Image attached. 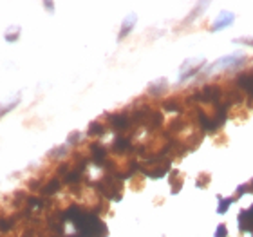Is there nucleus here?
Masks as SVG:
<instances>
[{
  "label": "nucleus",
  "mask_w": 253,
  "mask_h": 237,
  "mask_svg": "<svg viewBox=\"0 0 253 237\" xmlns=\"http://www.w3.org/2000/svg\"><path fill=\"white\" fill-rule=\"evenodd\" d=\"M96 190L100 192L105 199H111V201H118L122 199L123 195V179L116 174H111V172H107L103 178L96 183Z\"/></svg>",
  "instance_id": "1"
},
{
  "label": "nucleus",
  "mask_w": 253,
  "mask_h": 237,
  "mask_svg": "<svg viewBox=\"0 0 253 237\" xmlns=\"http://www.w3.org/2000/svg\"><path fill=\"white\" fill-rule=\"evenodd\" d=\"M246 54L244 53H232L226 54V56H221L219 60H215L213 63H210L208 67L205 69V74H213L217 71H226V69H235L239 65H243L246 62Z\"/></svg>",
  "instance_id": "2"
},
{
  "label": "nucleus",
  "mask_w": 253,
  "mask_h": 237,
  "mask_svg": "<svg viewBox=\"0 0 253 237\" xmlns=\"http://www.w3.org/2000/svg\"><path fill=\"white\" fill-rule=\"evenodd\" d=\"M206 63L205 58H190L186 60L183 65H181V74H179V82H185V80H190L192 76H195V74L199 73L201 69H203V65Z\"/></svg>",
  "instance_id": "3"
},
{
  "label": "nucleus",
  "mask_w": 253,
  "mask_h": 237,
  "mask_svg": "<svg viewBox=\"0 0 253 237\" xmlns=\"http://www.w3.org/2000/svg\"><path fill=\"white\" fill-rule=\"evenodd\" d=\"M233 20H235V15H233L232 11H221L219 16L213 20V24H211L210 29L211 31H221V29H224V27L232 26Z\"/></svg>",
  "instance_id": "4"
},
{
  "label": "nucleus",
  "mask_w": 253,
  "mask_h": 237,
  "mask_svg": "<svg viewBox=\"0 0 253 237\" xmlns=\"http://www.w3.org/2000/svg\"><path fill=\"white\" fill-rule=\"evenodd\" d=\"M169 91V80L167 78H159V80H156V82H152V84L148 85V95L150 96H163L165 93Z\"/></svg>",
  "instance_id": "5"
},
{
  "label": "nucleus",
  "mask_w": 253,
  "mask_h": 237,
  "mask_svg": "<svg viewBox=\"0 0 253 237\" xmlns=\"http://www.w3.org/2000/svg\"><path fill=\"white\" fill-rule=\"evenodd\" d=\"M60 189H62V179H60L58 176H54V178L43 181V187L40 192H42L43 195H53V194H56Z\"/></svg>",
  "instance_id": "6"
},
{
  "label": "nucleus",
  "mask_w": 253,
  "mask_h": 237,
  "mask_svg": "<svg viewBox=\"0 0 253 237\" xmlns=\"http://www.w3.org/2000/svg\"><path fill=\"white\" fill-rule=\"evenodd\" d=\"M107 131H109V125H107V123H103L101 120H96L89 125V131H87V134H89V136L98 138V136H103Z\"/></svg>",
  "instance_id": "7"
},
{
  "label": "nucleus",
  "mask_w": 253,
  "mask_h": 237,
  "mask_svg": "<svg viewBox=\"0 0 253 237\" xmlns=\"http://www.w3.org/2000/svg\"><path fill=\"white\" fill-rule=\"evenodd\" d=\"M136 20H137V16L136 15H128L123 20V24H122V31H120V40L122 38H125L128 33L132 31V27H134V24H136Z\"/></svg>",
  "instance_id": "8"
},
{
  "label": "nucleus",
  "mask_w": 253,
  "mask_h": 237,
  "mask_svg": "<svg viewBox=\"0 0 253 237\" xmlns=\"http://www.w3.org/2000/svg\"><path fill=\"white\" fill-rule=\"evenodd\" d=\"M170 185H172V192H177V190L183 187V174H181L179 170H172V174H170Z\"/></svg>",
  "instance_id": "9"
},
{
  "label": "nucleus",
  "mask_w": 253,
  "mask_h": 237,
  "mask_svg": "<svg viewBox=\"0 0 253 237\" xmlns=\"http://www.w3.org/2000/svg\"><path fill=\"white\" fill-rule=\"evenodd\" d=\"M63 156H67V145H60V147L53 148L49 152V158L51 159H62Z\"/></svg>",
  "instance_id": "10"
},
{
  "label": "nucleus",
  "mask_w": 253,
  "mask_h": 237,
  "mask_svg": "<svg viewBox=\"0 0 253 237\" xmlns=\"http://www.w3.org/2000/svg\"><path fill=\"white\" fill-rule=\"evenodd\" d=\"M18 101H20V96H15L9 103H2V105H0V118L5 116V112H9L11 109H15V105L18 103Z\"/></svg>",
  "instance_id": "11"
},
{
  "label": "nucleus",
  "mask_w": 253,
  "mask_h": 237,
  "mask_svg": "<svg viewBox=\"0 0 253 237\" xmlns=\"http://www.w3.org/2000/svg\"><path fill=\"white\" fill-rule=\"evenodd\" d=\"M4 37H5V40H7V42H15L16 38L20 37V27L13 26V29H11V31L5 33Z\"/></svg>",
  "instance_id": "12"
},
{
  "label": "nucleus",
  "mask_w": 253,
  "mask_h": 237,
  "mask_svg": "<svg viewBox=\"0 0 253 237\" xmlns=\"http://www.w3.org/2000/svg\"><path fill=\"white\" fill-rule=\"evenodd\" d=\"M37 237H62V236L56 234V232H53V230H49V228L45 227V228H42V230H38Z\"/></svg>",
  "instance_id": "13"
},
{
  "label": "nucleus",
  "mask_w": 253,
  "mask_h": 237,
  "mask_svg": "<svg viewBox=\"0 0 253 237\" xmlns=\"http://www.w3.org/2000/svg\"><path fill=\"white\" fill-rule=\"evenodd\" d=\"M233 42L243 44V46H250V47H253V37H241V38H235Z\"/></svg>",
  "instance_id": "14"
},
{
  "label": "nucleus",
  "mask_w": 253,
  "mask_h": 237,
  "mask_svg": "<svg viewBox=\"0 0 253 237\" xmlns=\"http://www.w3.org/2000/svg\"><path fill=\"white\" fill-rule=\"evenodd\" d=\"M80 138H82V134H80L78 131L71 132V134H69V138H67V143H69V145H76L74 142H78Z\"/></svg>",
  "instance_id": "15"
},
{
  "label": "nucleus",
  "mask_w": 253,
  "mask_h": 237,
  "mask_svg": "<svg viewBox=\"0 0 253 237\" xmlns=\"http://www.w3.org/2000/svg\"><path fill=\"white\" fill-rule=\"evenodd\" d=\"M210 174H201V178L197 179V185H199L201 189H205L206 187V183H210Z\"/></svg>",
  "instance_id": "16"
}]
</instances>
